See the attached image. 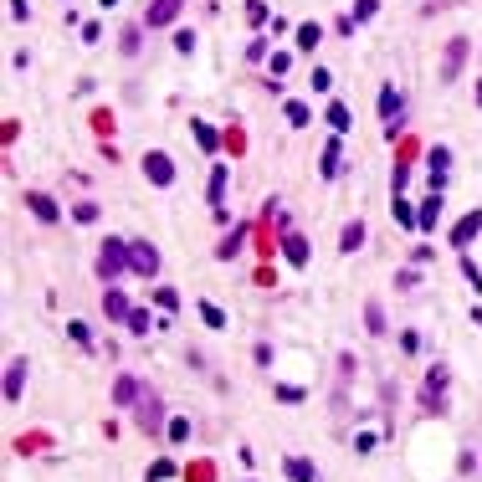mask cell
<instances>
[{
	"mask_svg": "<svg viewBox=\"0 0 482 482\" xmlns=\"http://www.w3.org/2000/svg\"><path fill=\"white\" fill-rule=\"evenodd\" d=\"M201 318H206L211 328H226V313H221V308H215V303H211V298L201 303Z\"/></svg>",
	"mask_w": 482,
	"mask_h": 482,
	"instance_id": "44dd1931",
	"label": "cell"
},
{
	"mask_svg": "<svg viewBox=\"0 0 482 482\" xmlns=\"http://www.w3.org/2000/svg\"><path fill=\"white\" fill-rule=\"evenodd\" d=\"M123 52H139V26H123Z\"/></svg>",
	"mask_w": 482,
	"mask_h": 482,
	"instance_id": "4dcf8cb0",
	"label": "cell"
},
{
	"mask_svg": "<svg viewBox=\"0 0 482 482\" xmlns=\"http://www.w3.org/2000/svg\"><path fill=\"white\" fill-rule=\"evenodd\" d=\"M328 123H334V134H344V128H349V108L334 103V108H328Z\"/></svg>",
	"mask_w": 482,
	"mask_h": 482,
	"instance_id": "cb8c5ba5",
	"label": "cell"
},
{
	"mask_svg": "<svg viewBox=\"0 0 482 482\" xmlns=\"http://www.w3.org/2000/svg\"><path fill=\"white\" fill-rule=\"evenodd\" d=\"M123 267H128V247H123L118 236H108V241H103V252H98V277H103V282H118Z\"/></svg>",
	"mask_w": 482,
	"mask_h": 482,
	"instance_id": "6da1fadb",
	"label": "cell"
},
{
	"mask_svg": "<svg viewBox=\"0 0 482 482\" xmlns=\"http://www.w3.org/2000/svg\"><path fill=\"white\" fill-rule=\"evenodd\" d=\"M128 272L155 277V272H159V252L149 247V241H128Z\"/></svg>",
	"mask_w": 482,
	"mask_h": 482,
	"instance_id": "7a4b0ae2",
	"label": "cell"
},
{
	"mask_svg": "<svg viewBox=\"0 0 482 482\" xmlns=\"http://www.w3.org/2000/svg\"><path fill=\"white\" fill-rule=\"evenodd\" d=\"M477 103H482V82H477Z\"/></svg>",
	"mask_w": 482,
	"mask_h": 482,
	"instance_id": "e575fe53",
	"label": "cell"
},
{
	"mask_svg": "<svg viewBox=\"0 0 482 482\" xmlns=\"http://www.w3.org/2000/svg\"><path fill=\"white\" fill-rule=\"evenodd\" d=\"M72 215H77V221H98V206H93V201H77Z\"/></svg>",
	"mask_w": 482,
	"mask_h": 482,
	"instance_id": "4316f807",
	"label": "cell"
},
{
	"mask_svg": "<svg viewBox=\"0 0 482 482\" xmlns=\"http://www.w3.org/2000/svg\"><path fill=\"white\" fill-rule=\"evenodd\" d=\"M282 252H288V262H298V267H308V241H303L298 231L282 236Z\"/></svg>",
	"mask_w": 482,
	"mask_h": 482,
	"instance_id": "4fadbf2b",
	"label": "cell"
},
{
	"mask_svg": "<svg viewBox=\"0 0 482 482\" xmlns=\"http://www.w3.org/2000/svg\"><path fill=\"white\" fill-rule=\"evenodd\" d=\"M180 6H185V0H155V6L144 11V26H169V21L180 16Z\"/></svg>",
	"mask_w": 482,
	"mask_h": 482,
	"instance_id": "5b68a950",
	"label": "cell"
},
{
	"mask_svg": "<svg viewBox=\"0 0 482 482\" xmlns=\"http://www.w3.org/2000/svg\"><path fill=\"white\" fill-rule=\"evenodd\" d=\"M169 436L174 442H190V421H169Z\"/></svg>",
	"mask_w": 482,
	"mask_h": 482,
	"instance_id": "1f68e13d",
	"label": "cell"
},
{
	"mask_svg": "<svg viewBox=\"0 0 482 482\" xmlns=\"http://www.w3.org/2000/svg\"><path fill=\"white\" fill-rule=\"evenodd\" d=\"M144 174H149L155 185H169V180H174V164H169V155H159V149H155V155H144Z\"/></svg>",
	"mask_w": 482,
	"mask_h": 482,
	"instance_id": "8992f818",
	"label": "cell"
},
{
	"mask_svg": "<svg viewBox=\"0 0 482 482\" xmlns=\"http://www.w3.org/2000/svg\"><path fill=\"white\" fill-rule=\"evenodd\" d=\"M128 328H134V334H149V313L134 308V313H128Z\"/></svg>",
	"mask_w": 482,
	"mask_h": 482,
	"instance_id": "83f0119b",
	"label": "cell"
},
{
	"mask_svg": "<svg viewBox=\"0 0 482 482\" xmlns=\"http://www.w3.org/2000/svg\"><path fill=\"white\" fill-rule=\"evenodd\" d=\"M277 400H282V405H298V400H303V390H298V385H282V390H277Z\"/></svg>",
	"mask_w": 482,
	"mask_h": 482,
	"instance_id": "f1b7e54d",
	"label": "cell"
},
{
	"mask_svg": "<svg viewBox=\"0 0 482 482\" xmlns=\"http://www.w3.org/2000/svg\"><path fill=\"white\" fill-rule=\"evenodd\" d=\"M26 206H31V215H36V221H57V201H52V195H41V190H26Z\"/></svg>",
	"mask_w": 482,
	"mask_h": 482,
	"instance_id": "52a82bcc",
	"label": "cell"
},
{
	"mask_svg": "<svg viewBox=\"0 0 482 482\" xmlns=\"http://www.w3.org/2000/svg\"><path fill=\"white\" fill-rule=\"evenodd\" d=\"M308 118H313V113H308V103H288V123H293V128H303Z\"/></svg>",
	"mask_w": 482,
	"mask_h": 482,
	"instance_id": "d4e9b609",
	"label": "cell"
},
{
	"mask_svg": "<svg viewBox=\"0 0 482 482\" xmlns=\"http://www.w3.org/2000/svg\"><path fill=\"white\" fill-rule=\"evenodd\" d=\"M482 231V215L472 211V215H462V221H456V231H452V241H456V247H467V241Z\"/></svg>",
	"mask_w": 482,
	"mask_h": 482,
	"instance_id": "5bb4252c",
	"label": "cell"
},
{
	"mask_svg": "<svg viewBox=\"0 0 482 482\" xmlns=\"http://www.w3.org/2000/svg\"><path fill=\"white\" fill-rule=\"evenodd\" d=\"M103 6H118V0H103Z\"/></svg>",
	"mask_w": 482,
	"mask_h": 482,
	"instance_id": "d590c367",
	"label": "cell"
},
{
	"mask_svg": "<svg viewBox=\"0 0 482 482\" xmlns=\"http://www.w3.org/2000/svg\"><path fill=\"white\" fill-rule=\"evenodd\" d=\"M139 396H144V385H139L134 375H118V385H113V405L134 410V405H139Z\"/></svg>",
	"mask_w": 482,
	"mask_h": 482,
	"instance_id": "277c9868",
	"label": "cell"
},
{
	"mask_svg": "<svg viewBox=\"0 0 482 482\" xmlns=\"http://www.w3.org/2000/svg\"><path fill=\"white\" fill-rule=\"evenodd\" d=\"M195 139H201V149H211V155L221 149V139H215V128H206V123H195Z\"/></svg>",
	"mask_w": 482,
	"mask_h": 482,
	"instance_id": "603a6c76",
	"label": "cell"
},
{
	"mask_svg": "<svg viewBox=\"0 0 482 482\" xmlns=\"http://www.w3.org/2000/svg\"><path fill=\"white\" fill-rule=\"evenodd\" d=\"M339 155H344V149H339V139H334V144L323 149V159H318V169L328 174V180H334V174H339Z\"/></svg>",
	"mask_w": 482,
	"mask_h": 482,
	"instance_id": "e0dca14e",
	"label": "cell"
},
{
	"mask_svg": "<svg viewBox=\"0 0 482 482\" xmlns=\"http://www.w3.org/2000/svg\"><path fill=\"white\" fill-rule=\"evenodd\" d=\"M103 313H108V318H123V323H128V313H134V308H128V298H123L118 288H108V293H103Z\"/></svg>",
	"mask_w": 482,
	"mask_h": 482,
	"instance_id": "8fae6325",
	"label": "cell"
},
{
	"mask_svg": "<svg viewBox=\"0 0 482 482\" xmlns=\"http://www.w3.org/2000/svg\"><path fill=\"white\" fill-rule=\"evenodd\" d=\"M364 323H369V334H385V313H380V303H369V308H364Z\"/></svg>",
	"mask_w": 482,
	"mask_h": 482,
	"instance_id": "7402d4cb",
	"label": "cell"
},
{
	"mask_svg": "<svg viewBox=\"0 0 482 482\" xmlns=\"http://www.w3.org/2000/svg\"><path fill=\"white\" fill-rule=\"evenodd\" d=\"M462 62H467V41H462V36H456V41H452V47H447V67H442V77L452 82L456 72H462Z\"/></svg>",
	"mask_w": 482,
	"mask_h": 482,
	"instance_id": "30bf717a",
	"label": "cell"
},
{
	"mask_svg": "<svg viewBox=\"0 0 482 482\" xmlns=\"http://www.w3.org/2000/svg\"><path fill=\"white\" fill-rule=\"evenodd\" d=\"M21 390H26V359H11L6 364V400H21Z\"/></svg>",
	"mask_w": 482,
	"mask_h": 482,
	"instance_id": "ba28073f",
	"label": "cell"
},
{
	"mask_svg": "<svg viewBox=\"0 0 482 482\" xmlns=\"http://www.w3.org/2000/svg\"><path fill=\"white\" fill-rule=\"evenodd\" d=\"M221 201H226V169H211V206L221 211Z\"/></svg>",
	"mask_w": 482,
	"mask_h": 482,
	"instance_id": "ac0fdd59",
	"label": "cell"
},
{
	"mask_svg": "<svg viewBox=\"0 0 482 482\" xmlns=\"http://www.w3.org/2000/svg\"><path fill=\"white\" fill-rule=\"evenodd\" d=\"M155 303H159L164 313H174V308H180V298H174V288H159V293H155Z\"/></svg>",
	"mask_w": 482,
	"mask_h": 482,
	"instance_id": "484cf974",
	"label": "cell"
},
{
	"mask_svg": "<svg viewBox=\"0 0 482 482\" xmlns=\"http://www.w3.org/2000/svg\"><path fill=\"white\" fill-rule=\"evenodd\" d=\"M436 215H442V195H426V206H421V215H415V226L431 231V226H436Z\"/></svg>",
	"mask_w": 482,
	"mask_h": 482,
	"instance_id": "2e32d148",
	"label": "cell"
},
{
	"mask_svg": "<svg viewBox=\"0 0 482 482\" xmlns=\"http://www.w3.org/2000/svg\"><path fill=\"white\" fill-rule=\"evenodd\" d=\"M369 16H375V0H354V26H359V21H369Z\"/></svg>",
	"mask_w": 482,
	"mask_h": 482,
	"instance_id": "f546056e",
	"label": "cell"
},
{
	"mask_svg": "<svg viewBox=\"0 0 482 482\" xmlns=\"http://www.w3.org/2000/svg\"><path fill=\"white\" fill-rule=\"evenodd\" d=\"M247 16H252V26H262V21H267V6H262V0H252Z\"/></svg>",
	"mask_w": 482,
	"mask_h": 482,
	"instance_id": "d6a6232c",
	"label": "cell"
},
{
	"mask_svg": "<svg viewBox=\"0 0 482 482\" xmlns=\"http://www.w3.org/2000/svg\"><path fill=\"white\" fill-rule=\"evenodd\" d=\"M359 247H364V221H349L339 236V252H359Z\"/></svg>",
	"mask_w": 482,
	"mask_h": 482,
	"instance_id": "9a60e30c",
	"label": "cell"
},
{
	"mask_svg": "<svg viewBox=\"0 0 482 482\" xmlns=\"http://www.w3.org/2000/svg\"><path fill=\"white\" fill-rule=\"evenodd\" d=\"M241 241H247V226H236V231H231V236L221 241V262H231V257L241 252Z\"/></svg>",
	"mask_w": 482,
	"mask_h": 482,
	"instance_id": "d6986e66",
	"label": "cell"
},
{
	"mask_svg": "<svg viewBox=\"0 0 482 482\" xmlns=\"http://www.w3.org/2000/svg\"><path fill=\"white\" fill-rule=\"evenodd\" d=\"M396 221H400V226H415V215H410V206H405V201H396Z\"/></svg>",
	"mask_w": 482,
	"mask_h": 482,
	"instance_id": "836d02e7",
	"label": "cell"
},
{
	"mask_svg": "<svg viewBox=\"0 0 482 482\" xmlns=\"http://www.w3.org/2000/svg\"><path fill=\"white\" fill-rule=\"evenodd\" d=\"M282 472H288L293 482H318V467L303 462V456H288V462H282Z\"/></svg>",
	"mask_w": 482,
	"mask_h": 482,
	"instance_id": "7c38bea8",
	"label": "cell"
},
{
	"mask_svg": "<svg viewBox=\"0 0 482 482\" xmlns=\"http://www.w3.org/2000/svg\"><path fill=\"white\" fill-rule=\"evenodd\" d=\"M134 415H139V426H144V431H159V426H164V405H159V396H155L149 385H144V396H139Z\"/></svg>",
	"mask_w": 482,
	"mask_h": 482,
	"instance_id": "3957f363",
	"label": "cell"
},
{
	"mask_svg": "<svg viewBox=\"0 0 482 482\" xmlns=\"http://www.w3.org/2000/svg\"><path fill=\"white\" fill-rule=\"evenodd\" d=\"M380 118H385V128L400 123V93H396V87H385V93H380Z\"/></svg>",
	"mask_w": 482,
	"mask_h": 482,
	"instance_id": "9c48e42d",
	"label": "cell"
},
{
	"mask_svg": "<svg viewBox=\"0 0 482 482\" xmlns=\"http://www.w3.org/2000/svg\"><path fill=\"white\" fill-rule=\"evenodd\" d=\"M318 36H323V31L308 21V26H298V47H303V52H313V47H318Z\"/></svg>",
	"mask_w": 482,
	"mask_h": 482,
	"instance_id": "ffe728a7",
	"label": "cell"
}]
</instances>
